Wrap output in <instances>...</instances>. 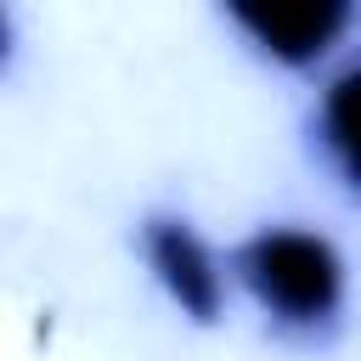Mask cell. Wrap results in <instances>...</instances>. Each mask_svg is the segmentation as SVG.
<instances>
[{
	"mask_svg": "<svg viewBox=\"0 0 361 361\" xmlns=\"http://www.w3.org/2000/svg\"><path fill=\"white\" fill-rule=\"evenodd\" d=\"M130 248L152 293L192 327H220L237 305L231 288V254L175 203H152L130 220Z\"/></svg>",
	"mask_w": 361,
	"mask_h": 361,
	"instance_id": "obj_2",
	"label": "cell"
},
{
	"mask_svg": "<svg viewBox=\"0 0 361 361\" xmlns=\"http://www.w3.org/2000/svg\"><path fill=\"white\" fill-rule=\"evenodd\" d=\"M237 305L288 344V350H327L350 327V259L344 248L310 220H259L226 243Z\"/></svg>",
	"mask_w": 361,
	"mask_h": 361,
	"instance_id": "obj_1",
	"label": "cell"
},
{
	"mask_svg": "<svg viewBox=\"0 0 361 361\" xmlns=\"http://www.w3.org/2000/svg\"><path fill=\"white\" fill-rule=\"evenodd\" d=\"M226 34L276 73H327L355 56L361 0H209Z\"/></svg>",
	"mask_w": 361,
	"mask_h": 361,
	"instance_id": "obj_3",
	"label": "cell"
},
{
	"mask_svg": "<svg viewBox=\"0 0 361 361\" xmlns=\"http://www.w3.org/2000/svg\"><path fill=\"white\" fill-rule=\"evenodd\" d=\"M305 147L327 186L350 209H361V51L322 73L305 107Z\"/></svg>",
	"mask_w": 361,
	"mask_h": 361,
	"instance_id": "obj_4",
	"label": "cell"
}]
</instances>
